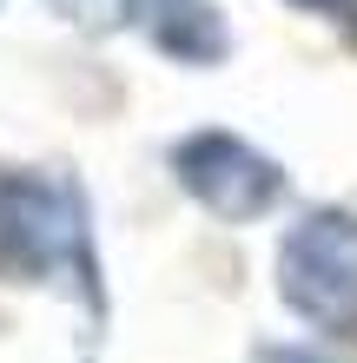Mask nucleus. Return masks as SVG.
<instances>
[{"instance_id": "1", "label": "nucleus", "mask_w": 357, "mask_h": 363, "mask_svg": "<svg viewBox=\"0 0 357 363\" xmlns=\"http://www.w3.org/2000/svg\"><path fill=\"white\" fill-rule=\"evenodd\" d=\"M0 245L27 277H79L93 291V231L67 179L20 172L0 185Z\"/></svg>"}, {"instance_id": "3", "label": "nucleus", "mask_w": 357, "mask_h": 363, "mask_svg": "<svg viewBox=\"0 0 357 363\" xmlns=\"http://www.w3.org/2000/svg\"><path fill=\"white\" fill-rule=\"evenodd\" d=\"M172 172H179V185L192 191L212 218H225V225H251V218H265V211L285 199L278 159L258 152V145L238 139V133H225V125H205V133L179 139V145H172Z\"/></svg>"}, {"instance_id": "5", "label": "nucleus", "mask_w": 357, "mask_h": 363, "mask_svg": "<svg viewBox=\"0 0 357 363\" xmlns=\"http://www.w3.org/2000/svg\"><path fill=\"white\" fill-rule=\"evenodd\" d=\"M47 7L60 20H73V27H87V33H113L139 13V0H47Z\"/></svg>"}, {"instance_id": "6", "label": "nucleus", "mask_w": 357, "mask_h": 363, "mask_svg": "<svg viewBox=\"0 0 357 363\" xmlns=\"http://www.w3.org/2000/svg\"><path fill=\"white\" fill-rule=\"evenodd\" d=\"M291 7H304V13H331L338 0H291Z\"/></svg>"}, {"instance_id": "4", "label": "nucleus", "mask_w": 357, "mask_h": 363, "mask_svg": "<svg viewBox=\"0 0 357 363\" xmlns=\"http://www.w3.org/2000/svg\"><path fill=\"white\" fill-rule=\"evenodd\" d=\"M153 40H159V53L185 60V67H212V60L232 53V33H225L219 7H205V0H165L153 20Z\"/></svg>"}, {"instance_id": "2", "label": "nucleus", "mask_w": 357, "mask_h": 363, "mask_svg": "<svg viewBox=\"0 0 357 363\" xmlns=\"http://www.w3.org/2000/svg\"><path fill=\"white\" fill-rule=\"evenodd\" d=\"M278 297L311 330H357V218L304 211L278 245Z\"/></svg>"}]
</instances>
